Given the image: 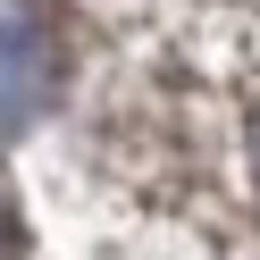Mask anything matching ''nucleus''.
Returning a JSON list of instances; mask_svg holds the SVG:
<instances>
[{
	"instance_id": "f257e3e1",
	"label": "nucleus",
	"mask_w": 260,
	"mask_h": 260,
	"mask_svg": "<svg viewBox=\"0 0 260 260\" xmlns=\"http://www.w3.org/2000/svg\"><path fill=\"white\" fill-rule=\"evenodd\" d=\"M42 68H51V34L25 0H0V126L25 118L42 101Z\"/></svg>"
}]
</instances>
